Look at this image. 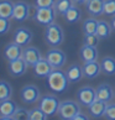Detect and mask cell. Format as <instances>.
<instances>
[{"label":"cell","mask_w":115,"mask_h":120,"mask_svg":"<svg viewBox=\"0 0 115 120\" xmlns=\"http://www.w3.org/2000/svg\"><path fill=\"white\" fill-rule=\"evenodd\" d=\"M88 119H89V118H88L87 114H83L82 112H79L78 114L74 115V118L72 120H88Z\"/></svg>","instance_id":"d590c367"},{"label":"cell","mask_w":115,"mask_h":120,"mask_svg":"<svg viewBox=\"0 0 115 120\" xmlns=\"http://www.w3.org/2000/svg\"><path fill=\"white\" fill-rule=\"evenodd\" d=\"M24 46L16 43L15 41L14 42H10L7 43L4 48V57L6 58L7 62H11L14 60H17L20 57H22V51H24Z\"/></svg>","instance_id":"8fae6325"},{"label":"cell","mask_w":115,"mask_h":120,"mask_svg":"<svg viewBox=\"0 0 115 120\" xmlns=\"http://www.w3.org/2000/svg\"><path fill=\"white\" fill-rule=\"evenodd\" d=\"M27 67H29V64L26 63V61L22 57H20V58H17V60L9 62L7 69H9V73H10L12 77H21V75H24L26 73Z\"/></svg>","instance_id":"30bf717a"},{"label":"cell","mask_w":115,"mask_h":120,"mask_svg":"<svg viewBox=\"0 0 115 120\" xmlns=\"http://www.w3.org/2000/svg\"><path fill=\"white\" fill-rule=\"evenodd\" d=\"M66 74H67V78L69 83H78L81 79L84 77V73H83V66H79V64H72L69 66L66 71Z\"/></svg>","instance_id":"ac0fdd59"},{"label":"cell","mask_w":115,"mask_h":120,"mask_svg":"<svg viewBox=\"0 0 115 120\" xmlns=\"http://www.w3.org/2000/svg\"><path fill=\"white\" fill-rule=\"evenodd\" d=\"M32 68H33V73L36 74L37 77H43V78H47V75L52 72V69H53V67H52L51 63L46 58H42L41 61H38Z\"/></svg>","instance_id":"d6986e66"},{"label":"cell","mask_w":115,"mask_h":120,"mask_svg":"<svg viewBox=\"0 0 115 120\" xmlns=\"http://www.w3.org/2000/svg\"><path fill=\"white\" fill-rule=\"evenodd\" d=\"M111 25H109L107 21L104 20H100L98 21V29H96V35L99 36L100 40H105L110 36V34H111Z\"/></svg>","instance_id":"d4e9b609"},{"label":"cell","mask_w":115,"mask_h":120,"mask_svg":"<svg viewBox=\"0 0 115 120\" xmlns=\"http://www.w3.org/2000/svg\"><path fill=\"white\" fill-rule=\"evenodd\" d=\"M14 8H15V3L10 1V0H1L0 1V17L12 19Z\"/></svg>","instance_id":"7402d4cb"},{"label":"cell","mask_w":115,"mask_h":120,"mask_svg":"<svg viewBox=\"0 0 115 120\" xmlns=\"http://www.w3.org/2000/svg\"><path fill=\"white\" fill-rule=\"evenodd\" d=\"M99 36L96 34H88V35H84V37H83V42H84V45H89V46H94L96 47L99 43Z\"/></svg>","instance_id":"f546056e"},{"label":"cell","mask_w":115,"mask_h":120,"mask_svg":"<svg viewBox=\"0 0 115 120\" xmlns=\"http://www.w3.org/2000/svg\"><path fill=\"white\" fill-rule=\"evenodd\" d=\"M12 95V87L6 81L0 83V100H6Z\"/></svg>","instance_id":"83f0119b"},{"label":"cell","mask_w":115,"mask_h":120,"mask_svg":"<svg viewBox=\"0 0 115 120\" xmlns=\"http://www.w3.org/2000/svg\"><path fill=\"white\" fill-rule=\"evenodd\" d=\"M74 5V1L73 0H56L53 8L56 9L57 14L59 15H64L70 8Z\"/></svg>","instance_id":"4316f807"},{"label":"cell","mask_w":115,"mask_h":120,"mask_svg":"<svg viewBox=\"0 0 115 120\" xmlns=\"http://www.w3.org/2000/svg\"><path fill=\"white\" fill-rule=\"evenodd\" d=\"M41 99L40 89L33 84H27L21 89V100L25 104H35Z\"/></svg>","instance_id":"52a82bcc"},{"label":"cell","mask_w":115,"mask_h":120,"mask_svg":"<svg viewBox=\"0 0 115 120\" xmlns=\"http://www.w3.org/2000/svg\"><path fill=\"white\" fill-rule=\"evenodd\" d=\"M46 60L50 62L53 68H62L66 64L67 56H66V53L62 50H59V48L52 47L51 50L47 51V53H46Z\"/></svg>","instance_id":"8992f818"},{"label":"cell","mask_w":115,"mask_h":120,"mask_svg":"<svg viewBox=\"0 0 115 120\" xmlns=\"http://www.w3.org/2000/svg\"><path fill=\"white\" fill-rule=\"evenodd\" d=\"M77 98L79 103L88 108L96 99V90L93 87H82L77 93Z\"/></svg>","instance_id":"ba28073f"},{"label":"cell","mask_w":115,"mask_h":120,"mask_svg":"<svg viewBox=\"0 0 115 120\" xmlns=\"http://www.w3.org/2000/svg\"><path fill=\"white\" fill-rule=\"evenodd\" d=\"M63 16H64V20L67 21L68 24H76V22H78V21L81 20L82 11H81V9H79L78 6L73 5Z\"/></svg>","instance_id":"cb8c5ba5"},{"label":"cell","mask_w":115,"mask_h":120,"mask_svg":"<svg viewBox=\"0 0 115 120\" xmlns=\"http://www.w3.org/2000/svg\"><path fill=\"white\" fill-rule=\"evenodd\" d=\"M81 112L79 104L74 100H63L59 103L58 115L63 120H72L74 115Z\"/></svg>","instance_id":"5b68a950"},{"label":"cell","mask_w":115,"mask_h":120,"mask_svg":"<svg viewBox=\"0 0 115 120\" xmlns=\"http://www.w3.org/2000/svg\"><path fill=\"white\" fill-rule=\"evenodd\" d=\"M95 90H96V99H100V100H104L107 103H109L114 98V90L110 84L101 83L95 88Z\"/></svg>","instance_id":"e0dca14e"},{"label":"cell","mask_w":115,"mask_h":120,"mask_svg":"<svg viewBox=\"0 0 115 120\" xmlns=\"http://www.w3.org/2000/svg\"><path fill=\"white\" fill-rule=\"evenodd\" d=\"M59 103L61 101L56 95H45L38 100V106L47 114V116H53L58 114Z\"/></svg>","instance_id":"277c9868"},{"label":"cell","mask_w":115,"mask_h":120,"mask_svg":"<svg viewBox=\"0 0 115 120\" xmlns=\"http://www.w3.org/2000/svg\"><path fill=\"white\" fill-rule=\"evenodd\" d=\"M104 14L107 16H114L115 15V0H105Z\"/></svg>","instance_id":"1f68e13d"},{"label":"cell","mask_w":115,"mask_h":120,"mask_svg":"<svg viewBox=\"0 0 115 120\" xmlns=\"http://www.w3.org/2000/svg\"><path fill=\"white\" fill-rule=\"evenodd\" d=\"M31 16V5H29L25 1H17L15 3V8H14V15L12 19L22 22L26 19H29Z\"/></svg>","instance_id":"9c48e42d"},{"label":"cell","mask_w":115,"mask_h":120,"mask_svg":"<svg viewBox=\"0 0 115 120\" xmlns=\"http://www.w3.org/2000/svg\"><path fill=\"white\" fill-rule=\"evenodd\" d=\"M68 78L66 72H63L61 68H53L52 72L47 75V84L53 92L56 93H63L68 87Z\"/></svg>","instance_id":"6da1fadb"},{"label":"cell","mask_w":115,"mask_h":120,"mask_svg":"<svg viewBox=\"0 0 115 120\" xmlns=\"http://www.w3.org/2000/svg\"><path fill=\"white\" fill-rule=\"evenodd\" d=\"M56 0H35V5L37 8H48L53 6Z\"/></svg>","instance_id":"e575fe53"},{"label":"cell","mask_w":115,"mask_h":120,"mask_svg":"<svg viewBox=\"0 0 115 120\" xmlns=\"http://www.w3.org/2000/svg\"><path fill=\"white\" fill-rule=\"evenodd\" d=\"M33 34L27 27H19L14 32V41L21 46H29V43L32 41Z\"/></svg>","instance_id":"4fadbf2b"},{"label":"cell","mask_w":115,"mask_h":120,"mask_svg":"<svg viewBox=\"0 0 115 120\" xmlns=\"http://www.w3.org/2000/svg\"><path fill=\"white\" fill-rule=\"evenodd\" d=\"M110 25H111V29H113V31H115V15L113 16L111 21H110Z\"/></svg>","instance_id":"74e56055"},{"label":"cell","mask_w":115,"mask_h":120,"mask_svg":"<svg viewBox=\"0 0 115 120\" xmlns=\"http://www.w3.org/2000/svg\"><path fill=\"white\" fill-rule=\"evenodd\" d=\"M100 72H101V66L96 61L84 62V64H83V73H84L85 78L94 79L100 74Z\"/></svg>","instance_id":"2e32d148"},{"label":"cell","mask_w":115,"mask_h":120,"mask_svg":"<svg viewBox=\"0 0 115 120\" xmlns=\"http://www.w3.org/2000/svg\"><path fill=\"white\" fill-rule=\"evenodd\" d=\"M81 58L83 62H89V61H96L98 58V50L94 46H89V45H83L81 51H79Z\"/></svg>","instance_id":"44dd1931"},{"label":"cell","mask_w":115,"mask_h":120,"mask_svg":"<svg viewBox=\"0 0 115 120\" xmlns=\"http://www.w3.org/2000/svg\"><path fill=\"white\" fill-rule=\"evenodd\" d=\"M101 72L105 75H114L115 74V58L113 57H104L100 61Z\"/></svg>","instance_id":"603a6c76"},{"label":"cell","mask_w":115,"mask_h":120,"mask_svg":"<svg viewBox=\"0 0 115 120\" xmlns=\"http://www.w3.org/2000/svg\"><path fill=\"white\" fill-rule=\"evenodd\" d=\"M104 116L109 120H115V104H108Z\"/></svg>","instance_id":"836d02e7"},{"label":"cell","mask_w":115,"mask_h":120,"mask_svg":"<svg viewBox=\"0 0 115 120\" xmlns=\"http://www.w3.org/2000/svg\"><path fill=\"white\" fill-rule=\"evenodd\" d=\"M57 11L53 6H48V8H37L33 15V20L36 21L38 25L47 26L52 22H55Z\"/></svg>","instance_id":"3957f363"},{"label":"cell","mask_w":115,"mask_h":120,"mask_svg":"<svg viewBox=\"0 0 115 120\" xmlns=\"http://www.w3.org/2000/svg\"><path fill=\"white\" fill-rule=\"evenodd\" d=\"M12 120H30V112L22 108H17L12 115Z\"/></svg>","instance_id":"4dcf8cb0"},{"label":"cell","mask_w":115,"mask_h":120,"mask_svg":"<svg viewBox=\"0 0 115 120\" xmlns=\"http://www.w3.org/2000/svg\"><path fill=\"white\" fill-rule=\"evenodd\" d=\"M74 4H77V5H82V4H85L87 0H73Z\"/></svg>","instance_id":"8d00e7d4"},{"label":"cell","mask_w":115,"mask_h":120,"mask_svg":"<svg viewBox=\"0 0 115 120\" xmlns=\"http://www.w3.org/2000/svg\"><path fill=\"white\" fill-rule=\"evenodd\" d=\"M11 27V22L10 19H6V17H0V34L5 35L10 31Z\"/></svg>","instance_id":"d6a6232c"},{"label":"cell","mask_w":115,"mask_h":120,"mask_svg":"<svg viewBox=\"0 0 115 120\" xmlns=\"http://www.w3.org/2000/svg\"><path fill=\"white\" fill-rule=\"evenodd\" d=\"M22 58L26 61V63L29 66L33 67L38 61L42 60V56L38 48L32 47V46H26L22 51Z\"/></svg>","instance_id":"7c38bea8"},{"label":"cell","mask_w":115,"mask_h":120,"mask_svg":"<svg viewBox=\"0 0 115 120\" xmlns=\"http://www.w3.org/2000/svg\"><path fill=\"white\" fill-rule=\"evenodd\" d=\"M104 4L105 0H87L85 10L93 17H98L104 14Z\"/></svg>","instance_id":"5bb4252c"},{"label":"cell","mask_w":115,"mask_h":120,"mask_svg":"<svg viewBox=\"0 0 115 120\" xmlns=\"http://www.w3.org/2000/svg\"><path fill=\"white\" fill-rule=\"evenodd\" d=\"M107 106H108L107 101L100 100V99H95L89 106H88V110H89V114L93 118H100L105 114Z\"/></svg>","instance_id":"ffe728a7"},{"label":"cell","mask_w":115,"mask_h":120,"mask_svg":"<svg viewBox=\"0 0 115 120\" xmlns=\"http://www.w3.org/2000/svg\"><path fill=\"white\" fill-rule=\"evenodd\" d=\"M17 110V104L10 98L6 100H1L0 103V115H1L3 120L6 119H12V115Z\"/></svg>","instance_id":"9a60e30c"},{"label":"cell","mask_w":115,"mask_h":120,"mask_svg":"<svg viewBox=\"0 0 115 120\" xmlns=\"http://www.w3.org/2000/svg\"><path fill=\"white\" fill-rule=\"evenodd\" d=\"M96 29H98V20H95L94 17H88L83 21L82 25V30L83 34L88 35V34H96Z\"/></svg>","instance_id":"484cf974"},{"label":"cell","mask_w":115,"mask_h":120,"mask_svg":"<svg viewBox=\"0 0 115 120\" xmlns=\"http://www.w3.org/2000/svg\"><path fill=\"white\" fill-rule=\"evenodd\" d=\"M43 36H45V42L50 47H59L64 41L63 30L56 22H52L46 26Z\"/></svg>","instance_id":"7a4b0ae2"},{"label":"cell","mask_w":115,"mask_h":120,"mask_svg":"<svg viewBox=\"0 0 115 120\" xmlns=\"http://www.w3.org/2000/svg\"><path fill=\"white\" fill-rule=\"evenodd\" d=\"M47 118V114L40 106L30 110V120H46Z\"/></svg>","instance_id":"f1b7e54d"}]
</instances>
